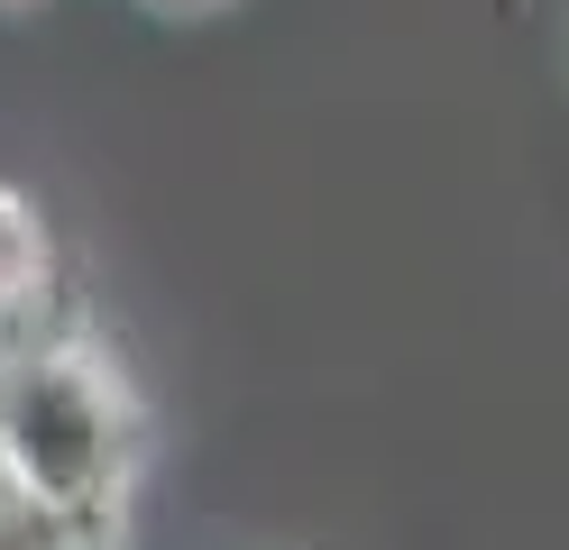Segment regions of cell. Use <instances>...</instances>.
I'll list each match as a JSON object with an SVG mask.
<instances>
[{"instance_id":"1","label":"cell","mask_w":569,"mask_h":550,"mask_svg":"<svg viewBox=\"0 0 569 550\" xmlns=\"http://www.w3.org/2000/svg\"><path fill=\"white\" fill-rule=\"evenodd\" d=\"M138 468H148V403L129 367L92 330H19L0 340V487L74 550H120Z\"/></svg>"},{"instance_id":"2","label":"cell","mask_w":569,"mask_h":550,"mask_svg":"<svg viewBox=\"0 0 569 550\" xmlns=\"http://www.w3.org/2000/svg\"><path fill=\"white\" fill-rule=\"evenodd\" d=\"M47 303H56V230L19 183H0V340L47 330Z\"/></svg>"},{"instance_id":"3","label":"cell","mask_w":569,"mask_h":550,"mask_svg":"<svg viewBox=\"0 0 569 550\" xmlns=\"http://www.w3.org/2000/svg\"><path fill=\"white\" fill-rule=\"evenodd\" d=\"M0 550H74V541H64V532H47L38 513H28L10 487H0Z\"/></svg>"},{"instance_id":"4","label":"cell","mask_w":569,"mask_h":550,"mask_svg":"<svg viewBox=\"0 0 569 550\" xmlns=\"http://www.w3.org/2000/svg\"><path fill=\"white\" fill-rule=\"evenodd\" d=\"M148 10H166V19H193V10H221V0H148Z\"/></svg>"}]
</instances>
